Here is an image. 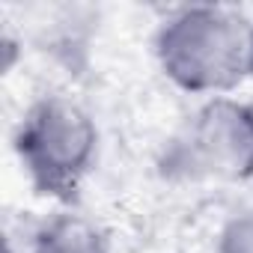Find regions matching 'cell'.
I'll return each mask as SVG.
<instances>
[{
	"label": "cell",
	"instance_id": "cell-3",
	"mask_svg": "<svg viewBox=\"0 0 253 253\" xmlns=\"http://www.w3.org/2000/svg\"><path fill=\"white\" fill-rule=\"evenodd\" d=\"M158 167L170 182H250L253 101L235 95L203 101L167 143Z\"/></svg>",
	"mask_w": 253,
	"mask_h": 253
},
{
	"label": "cell",
	"instance_id": "cell-5",
	"mask_svg": "<svg viewBox=\"0 0 253 253\" xmlns=\"http://www.w3.org/2000/svg\"><path fill=\"white\" fill-rule=\"evenodd\" d=\"M217 253H253V206L235 211L220 235H217Z\"/></svg>",
	"mask_w": 253,
	"mask_h": 253
},
{
	"label": "cell",
	"instance_id": "cell-1",
	"mask_svg": "<svg viewBox=\"0 0 253 253\" xmlns=\"http://www.w3.org/2000/svg\"><path fill=\"white\" fill-rule=\"evenodd\" d=\"M152 48L161 75L191 95H229L253 81V18L232 6L176 9L161 21Z\"/></svg>",
	"mask_w": 253,
	"mask_h": 253
},
{
	"label": "cell",
	"instance_id": "cell-4",
	"mask_svg": "<svg viewBox=\"0 0 253 253\" xmlns=\"http://www.w3.org/2000/svg\"><path fill=\"white\" fill-rule=\"evenodd\" d=\"M27 253H110V235L92 217L66 209L33 229Z\"/></svg>",
	"mask_w": 253,
	"mask_h": 253
},
{
	"label": "cell",
	"instance_id": "cell-2",
	"mask_svg": "<svg viewBox=\"0 0 253 253\" xmlns=\"http://www.w3.org/2000/svg\"><path fill=\"white\" fill-rule=\"evenodd\" d=\"M12 146L39 197L75 206L98 158V125L75 98L42 95L24 110Z\"/></svg>",
	"mask_w": 253,
	"mask_h": 253
}]
</instances>
